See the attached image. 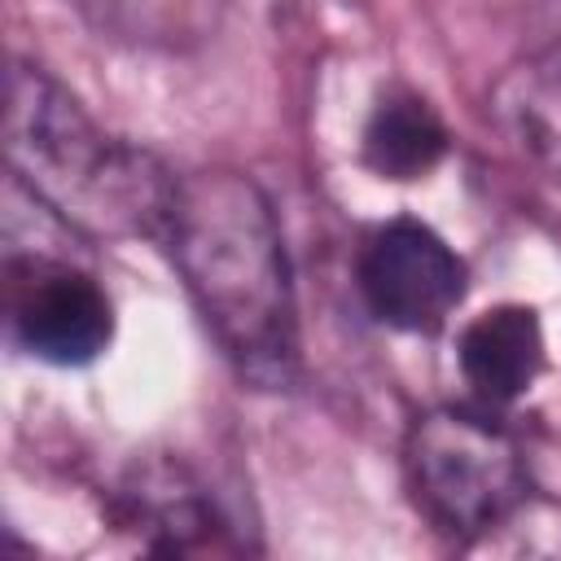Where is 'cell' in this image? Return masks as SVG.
I'll list each match as a JSON object with an SVG mask.
<instances>
[{"instance_id":"cell-2","label":"cell","mask_w":561,"mask_h":561,"mask_svg":"<svg viewBox=\"0 0 561 561\" xmlns=\"http://www.w3.org/2000/svg\"><path fill=\"white\" fill-rule=\"evenodd\" d=\"M4 158L44 210L92 237H158L180 180L149 149L110 136L75 92L31 61L9 70Z\"/></svg>"},{"instance_id":"cell-4","label":"cell","mask_w":561,"mask_h":561,"mask_svg":"<svg viewBox=\"0 0 561 561\" xmlns=\"http://www.w3.org/2000/svg\"><path fill=\"white\" fill-rule=\"evenodd\" d=\"M9 342L53 368H83L114 342V302L101 280L57 254H4Z\"/></svg>"},{"instance_id":"cell-1","label":"cell","mask_w":561,"mask_h":561,"mask_svg":"<svg viewBox=\"0 0 561 561\" xmlns=\"http://www.w3.org/2000/svg\"><path fill=\"white\" fill-rule=\"evenodd\" d=\"M158 241L232 368L259 386H289L298 373V302L285 232L263 184L232 167L180 175Z\"/></svg>"},{"instance_id":"cell-5","label":"cell","mask_w":561,"mask_h":561,"mask_svg":"<svg viewBox=\"0 0 561 561\" xmlns=\"http://www.w3.org/2000/svg\"><path fill=\"white\" fill-rule=\"evenodd\" d=\"M465 259L421 219L377 224L355 259L364 307L399 333H434L465 298Z\"/></svg>"},{"instance_id":"cell-3","label":"cell","mask_w":561,"mask_h":561,"mask_svg":"<svg viewBox=\"0 0 561 561\" xmlns=\"http://www.w3.org/2000/svg\"><path fill=\"white\" fill-rule=\"evenodd\" d=\"M403 473L421 517L451 539L504 526L530 491L517 434L473 408L421 412L403 438Z\"/></svg>"},{"instance_id":"cell-7","label":"cell","mask_w":561,"mask_h":561,"mask_svg":"<svg viewBox=\"0 0 561 561\" xmlns=\"http://www.w3.org/2000/svg\"><path fill=\"white\" fill-rule=\"evenodd\" d=\"M456 364L465 386L486 408L517 403L548 364V337L539 311L526 302H500L473 316L456 342Z\"/></svg>"},{"instance_id":"cell-9","label":"cell","mask_w":561,"mask_h":561,"mask_svg":"<svg viewBox=\"0 0 561 561\" xmlns=\"http://www.w3.org/2000/svg\"><path fill=\"white\" fill-rule=\"evenodd\" d=\"M79 9L101 39L149 53H188L219 31L224 0H79Z\"/></svg>"},{"instance_id":"cell-8","label":"cell","mask_w":561,"mask_h":561,"mask_svg":"<svg viewBox=\"0 0 561 561\" xmlns=\"http://www.w3.org/2000/svg\"><path fill=\"white\" fill-rule=\"evenodd\" d=\"M447 127L438 118V110L408 88L386 92L359 136V158L373 175L381 180H425L443 158H447Z\"/></svg>"},{"instance_id":"cell-6","label":"cell","mask_w":561,"mask_h":561,"mask_svg":"<svg viewBox=\"0 0 561 561\" xmlns=\"http://www.w3.org/2000/svg\"><path fill=\"white\" fill-rule=\"evenodd\" d=\"M114 522L140 539L149 552L184 557V552H241L232 517L215 500V491L171 456L136 460L114 491Z\"/></svg>"}]
</instances>
